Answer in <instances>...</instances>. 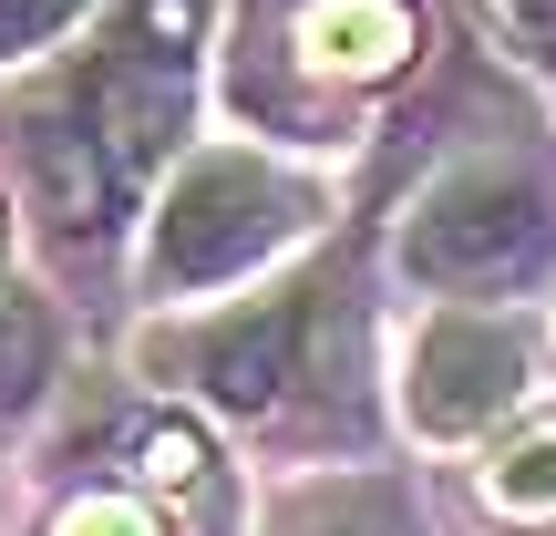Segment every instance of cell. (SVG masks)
Listing matches in <instances>:
<instances>
[{"label":"cell","mask_w":556,"mask_h":536,"mask_svg":"<svg viewBox=\"0 0 556 536\" xmlns=\"http://www.w3.org/2000/svg\"><path fill=\"white\" fill-rule=\"evenodd\" d=\"M526 331L516 320H484V310H443L433 331L413 340V372H402V402H413L422 434H484L505 402L526 392Z\"/></svg>","instance_id":"4"},{"label":"cell","mask_w":556,"mask_h":536,"mask_svg":"<svg viewBox=\"0 0 556 536\" xmlns=\"http://www.w3.org/2000/svg\"><path fill=\"white\" fill-rule=\"evenodd\" d=\"M93 0H0V62H31L41 41H62Z\"/></svg>","instance_id":"11"},{"label":"cell","mask_w":556,"mask_h":536,"mask_svg":"<svg viewBox=\"0 0 556 536\" xmlns=\"http://www.w3.org/2000/svg\"><path fill=\"white\" fill-rule=\"evenodd\" d=\"M495 11H505V32H516L536 62H556V0H495Z\"/></svg>","instance_id":"13"},{"label":"cell","mask_w":556,"mask_h":536,"mask_svg":"<svg viewBox=\"0 0 556 536\" xmlns=\"http://www.w3.org/2000/svg\"><path fill=\"white\" fill-rule=\"evenodd\" d=\"M197 21H206V0H135V11L114 21V41L83 62V83L62 94L73 135L93 145L103 165H114V186H124V197H135V186L165 165V145H176V124H186Z\"/></svg>","instance_id":"1"},{"label":"cell","mask_w":556,"mask_h":536,"mask_svg":"<svg viewBox=\"0 0 556 536\" xmlns=\"http://www.w3.org/2000/svg\"><path fill=\"white\" fill-rule=\"evenodd\" d=\"M41 382H52V320L21 289H0V413H31Z\"/></svg>","instance_id":"9"},{"label":"cell","mask_w":556,"mask_h":536,"mask_svg":"<svg viewBox=\"0 0 556 536\" xmlns=\"http://www.w3.org/2000/svg\"><path fill=\"white\" fill-rule=\"evenodd\" d=\"M484 506L516 526H556V434H516L484 464Z\"/></svg>","instance_id":"7"},{"label":"cell","mask_w":556,"mask_h":536,"mask_svg":"<svg viewBox=\"0 0 556 536\" xmlns=\"http://www.w3.org/2000/svg\"><path fill=\"white\" fill-rule=\"evenodd\" d=\"M299 331H309V289L258 299L248 320H217V331L197 340V382L227 402V413H268L278 382H289V361H299Z\"/></svg>","instance_id":"6"},{"label":"cell","mask_w":556,"mask_h":536,"mask_svg":"<svg viewBox=\"0 0 556 536\" xmlns=\"http://www.w3.org/2000/svg\"><path fill=\"white\" fill-rule=\"evenodd\" d=\"M546 248H556L546 186L505 155H464L454 176H433V197L402 227V269L433 289H516L546 269Z\"/></svg>","instance_id":"3"},{"label":"cell","mask_w":556,"mask_h":536,"mask_svg":"<svg viewBox=\"0 0 556 536\" xmlns=\"http://www.w3.org/2000/svg\"><path fill=\"white\" fill-rule=\"evenodd\" d=\"M135 464H144V485H165V496H206V444L186 434V423H144Z\"/></svg>","instance_id":"10"},{"label":"cell","mask_w":556,"mask_h":536,"mask_svg":"<svg viewBox=\"0 0 556 536\" xmlns=\"http://www.w3.org/2000/svg\"><path fill=\"white\" fill-rule=\"evenodd\" d=\"M319 217V197L268 155H197L155 207V248H144V278L155 289H217V278H248L278 238Z\"/></svg>","instance_id":"2"},{"label":"cell","mask_w":556,"mask_h":536,"mask_svg":"<svg viewBox=\"0 0 556 536\" xmlns=\"http://www.w3.org/2000/svg\"><path fill=\"white\" fill-rule=\"evenodd\" d=\"M413 41H422L413 0H299V21H289L299 73H319V83H381L413 62Z\"/></svg>","instance_id":"5"},{"label":"cell","mask_w":556,"mask_h":536,"mask_svg":"<svg viewBox=\"0 0 556 536\" xmlns=\"http://www.w3.org/2000/svg\"><path fill=\"white\" fill-rule=\"evenodd\" d=\"M62 536H155V516L124 506V496H83L73 516H62Z\"/></svg>","instance_id":"12"},{"label":"cell","mask_w":556,"mask_h":536,"mask_svg":"<svg viewBox=\"0 0 556 536\" xmlns=\"http://www.w3.org/2000/svg\"><path fill=\"white\" fill-rule=\"evenodd\" d=\"M289 536H422V516L402 485H330V496L299 506Z\"/></svg>","instance_id":"8"}]
</instances>
